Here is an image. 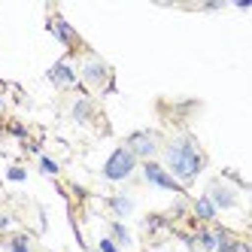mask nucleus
Listing matches in <instances>:
<instances>
[{
    "label": "nucleus",
    "instance_id": "412c9836",
    "mask_svg": "<svg viewBox=\"0 0 252 252\" xmlns=\"http://www.w3.org/2000/svg\"><path fill=\"white\" fill-rule=\"evenodd\" d=\"M225 6H228L225 0H213V3H204L201 9H204V12H216V9H225Z\"/></svg>",
    "mask_w": 252,
    "mask_h": 252
},
{
    "label": "nucleus",
    "instance_id": "b1692460",
    "mask_svg": "<svg viewBox=\"0 0 252 252\" xmlns=\"http://www.w3.org/2000/svg\"><path fill=\"white\" fill-rule=\"evenodd\" d=\"M6 252H33L31 246H6Z\"/></svg>",
    "mask_w": 252,
    "mask_h": 252
},
{
    "label": "nucleus",
    "instance_id": "f03ea898",
    "mask_svg": "<svg viewBox=\"0 0 252 252\" xmlns=\"http://www.w3.org/2000/svg\"><path fill=\"white\" fill-rule=\"evenodd\" d=\"M76 73H79V85H82V92H85V88H92V92H100V94H113V92H116L113 67L106 64L100 55H94L92 49H85V58L79 61Z\"/></svg>",
    "mask_w": 252,
    "mask_h": 252
},
{
    "label": "nucleus",
    "instance_id": "f8f14e48",
    "mask_svg": "<svg viewBox=\"0 0 252 252\" xmlns=\"http://www.w3.org/2000/svg\"><path fill=\"white\" fill-rule=\"evenodd\" d=\"M106 237H110L122 252L134 246V234H131V228L125 225V222H119V219H110V222H106Z\"/></svg>",
    "mask_w": 252,
    "mask_h": 252
},
{
    "label": "nucleus",
    "instance_id": "1a4fd4ad",
    "mask_svg": "<svg viewBox=\"0 0 252 252\" xmlns=\"http://www.w3.org/2000/svg\"><path fill=\"white\" fill-rule=\"evenodd\" d=\"M189 213H191V222H197V225H213V222H219V213H216V207H213V201H210L207 194L191 197Z\"/></svg>",
    "mask_w": 252,
    "mask_h": 252
},
{
    "label": "nucleus",
    "instance_id": "aec40b11",
    "mask_svg": "<svg viewBox=\"0 0 252 252\" xmlns=\"http://www.w3.org/2000/svg\"><path fill=\"white\" fill-rule=\"evenodd\" d=\"M97 252H122V249H119L110 237H100V240H97Z\"/></svg>",
    "mask_w": 252,
    "mask_h": 252
},
{
    "label": "nucleus",
    "instance_id": "a211bd4d",
    "mask_svg": "<svg viewBox=\"0 0 252 252\" xmlns=\"http://www.w3.org/2000/svg\"><path fill=\"white\" fill-rule=\"evenodd\" d=\"M6 179H9V183H25V179H28V170H25L22 164H12V167L6 170Z\"/></svg>",
    "mask_w": 252,
    "mask_h": 252
},
{
    "label": "nucleus",
    "instance_id": "20e7f679",
    "mask_svg": "<svg viewBox=\"0 0 252 252\" xmlns=\"http://www.w3.org/2000/svg\"><path fill=\"white\" fill-rule=\"evenodd\" d=\"M140 170V161L125 149V146H116L110 152V158L103 161V167H100V176L106 179V183H128V179Z\"/></svg>",
    "mask_w": 252,
    "mask_h": 252
},
{
    "label": "nucleus",
    "instance_id": "6ab92c4d",
    "mask_svg": "<svg viewBox=\"0 0 252 252\" xmlns=\"http://www.w3.org/2000/svg\"><path fill=\"white\" fill-rule=\"evenodd\" d=\"M12 225H15V216L6 213V210H0V234H9Z\"/></svg>",
    "mask_w": 252,
    "mask_h": 252
},
{
    "label": "nucleus",
    "instance_id": "4be33fe9",
    "mask_svg": "<svg viewBox=\"0 0 252 252\" xmlns=\"http://www.w3.org/2000/svg\"><path fill=\"white\" fill-rule=\"evenodd\" d=\"M237 252H252V243L240 237V240H237Z\"/></svg>",
    "mask_w": 252,
    "mask_h": 252
},
{
    "label": "nucleus",
    "instance_id": "9d476101",
    "mask_svg": "<svg viewBox=\"0 0 252 252\" xmlns=\"http://www.w3.org/2000/svg\"><path fill=\"white\" fill-rule=\"evenodd\" d=\"M94 116H97V103H94V97L79 94L73 103H70V119H73L76 125H92Z\"/></svg>",
    "mask_w": 252,
    "mask_h": 252
},
{
    "label": "nucleus",
    "instance_id": "4468645a",
    "mask_svg": "<svg viewBox=\"0 0 252 252\" xmlns=\"http://www.w3.org/2000/svg\"><path fill=\"white\" fill-rule=\"evenodd\" d=\"M37 170L43 173V176H49V179H55L58 173H61V164H58V161L55 158H49V155H37Z\"/></svg>",
    "mask_w": 252,
    "mask_h": 252
},
{
    "label": "nucleus",
    "instance_id": "2eb2a0df",
    "mask_svg": "<svg viewBox=\"0 0 252 252\" xmlns=\"http://www.w3.org/2000/svg\"><path fill=\"white\" fill-rule=\"evenodd\" d=\"M6 134L15 137V140H22V143H28V137H31L28 125H22V122H9V125H6Z\"/></svg>",
    "mask_w": 252,
    "mask_h": 252
},
{
    "label": "nucleus",
    "instance_id": "dca6fc26",
    "mask_svg": "<svg viewBox=\"0 0 252 252\" xmlns=\"http://www.w3.org/2000/svg\"><path fill=\"white\" fill-rule=\"evenodd\" d=\"M164 216L170 219V225L179 222V219H186V216H189V204H186V201H176V204L170 207V213H164Z\"/></svg>",
    "mask_w": 252,
    "mask_h": 252
},
{
    "label": "nucleus",
    "instance_id": "423d86ee",
    "mask_svg": "<svg viewBox=\"0 0 252 252\" xmlns=\"http://www.w3.org/2000/svg\"><path fill=\"white\" fill-rule=\"evenodd\" d=\"M140 173H143V183L152 186V189L170 191V194H179V197H186V194H189V191L179 186L164 167H161V161H158V158H155V161H143V164H140Z\"/></svg>",
    "mask_w": 252,
    "mask_h": 252
},
{
    "label": "nucleus",
    "instance_id": "9b49d317",
    "mask_svg": "<svg viewBox=\"0 0 252 252\" xmlns=\"http://www.w3.org/2000/svg\"><path fill=\"white\" fill-rule=\"evenodd\" d=\"M103 204H106V210H110L113 213V219H119V222H125V219H128V216L137 210V201H134V197L131 194H110V197H103Z\"/></svg>",
    "mask_w": 252,
    "mask_h": 252
},
{
    "label": "nucleus",
    "instance_id": "ddd939ff",
    "mask_svg": "<svg viewBox=\"0 0 252 252\" xmlns=\"http://www.w3.org/2000/svg\"><path fill=\"white\" fill-rule=\"evenodd\" d=\"M164 228H170V219L164 213H149L146 219H143V231L146 234H158V231H164Z\"/></svg>",
    "mask_w": 252,
    "mask_h": 252
},
{
    "label": "nucleus",
    "instance_id": "6e6552de",
    "mask_svg": "<svg viewBox=\"0 0 252 252\" xmlns=\"http://www.w3.org/2000/svg\"><path fill=\"white\" fill-rule=\"evenodd\" d=\"M46 79L55 85V88H61V92H70V88H76V92H82V85H79V73H76V67H73V61H70L67 55L64 58H58L55 64H52L49 70H46ZM85 94V92H82Z\"/></svg>",
    "mask_w": 252,
    "mask_h": 252
},
{
    "label": "nucleus",
    "instance_id": "7ed1b4c3",
    "mask_svg": "<svg viewBox=\"0 0 252 252\" xmlns=\"http://www.w3.org/2000/svg\"><path fill=\"white\" fill-rule=\"evenodd\" d=\"M161 143H164V140H161V134L155 128H137V131H131L128 137L122 140V146L143 164V161H155L158 158Z\"/></svg>",
    "mask_w": 252,
    "mask_h": 252
},
{
    "label": "nucleus",
    "instance_id": "0eeeda50",
    "mask_svg": "<svg viewBox=\"0 0 252 252\" xmlns=\"http://www.w3.org/2000/svg\"><path fill=\"white\" fill-rule=\"evenodd\" d=\"M204 194L213 201L216 213H228V210H237V207H240V189H234L228 179H222V176L210 179Z\"/></svg>",
    "mask_w": 252,
    "mask_h": 252
},
{
    "label": "nucleus",
    "instance_id": "f3484780",
    "mask_svg": "<svg viewBox=\"0 0 252 252\" xmlns=\"http://www.w3.org/2000/svg\"><path fill=\"white\" fill-rule=\"evenodd\" d=\"M31 243H33V237H31V234L19 231V234H9V237L3 240V249H6V246H31Z\"/></svg>",
    "mask_w": 252,
    "mask_h": 252
},
{
    "label": "nucleus",
    "instance_id": "39448f33",
    "mask_svg": "<svg viewBox=\"0 0 252 252\" xmlns=\"http://www.w3.org/2000/svg\"><path fill=\"white\" fill-rule=\"evenodd\" d=\"M46 31L67 49V58H73V52H85V43H82V37H79V31L70 25L61 12H52V15H49Z\"/></svg>",
    "mask_w": 252,
    "mask_h": 252
},
{
    "label": "nucleus",
    "instance_id": "f257e3e1",
    "mask_svg": "<svg viewBox=\"0 0 252 252\" xmlns=\"http://www.w3.org/2000/svg\"><path fill=\"white\" fill-rule=\"evenodd\" d=\"M158 155H161V167H164L186 191L197 183V179H201V173L207 170V161H210L207 152H204V146L197 143V137L189 134V131L164 140Z\"/></svg>",
    "mask_w": 252,
    "mask_h": 252
},
{
    "label": "nucleus",
    "instance_id": "5701e85b",
    "mask_svg": "<svg viewBox=\"0 0 252 252\" xmlns=\"http://www.w3.org/2000/svg\"><path fill=\"white\" fill-rule=\"evenodd\" d=\"M70 191H73V194H76V197H85V194H88V191H85V189H82V186H76V183H73V186H70Z\"/></svg>",
    "mask_w": 252,
    "mask_h": 252
}]
</instances>
